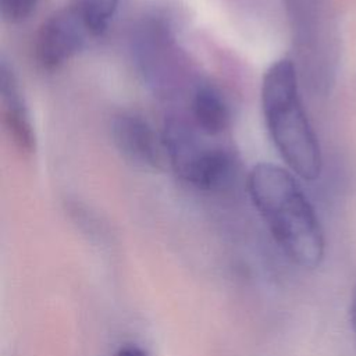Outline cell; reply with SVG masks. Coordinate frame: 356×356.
<instances>
[{"instance_id": "cell-1", "label": "cell", "mask_w": 356, "mask_h": 356, "mask_svg": "<svg viewBox=\"0 0 356 356\" xmlns=\"http://www.w3.org/2000/svg\"><path fill=\"white\" fill-rule=\"evenodd\" d=\"M246 188L285 256L299 267H317L325 253L324 232L295 174L278 164L261 161L249 171Z\"/></svg>"}, {"instance_id": "cell-2", "label": "cell", "mask_w": 356, "mask_h": 356, "mask_svg": "<svg viewBox=\"0 0 356 356\" xmlns=\"http://www.w3.org/2000/svg\"><path fill=\"white\" fill-rule=\"evenodd\" d=\"M261 111L268 136L278 154L296 177L314 181L323 168L321 149L309 121L292 60H275L261 79Z\"/></svg>"}, {"instance_id": "cell-6", "label": "cell", "mask_w": 356, "mask_h": 356, "mask_svg": "<svg viewBox=\"0 0 356 356\" xmlns=\"http://www.w3.org/2000/svg\"><path fill=\"white\" fill-rule=\"evenodd\" d=\"M110 134L114 146L128 161L143 168L161 167L165 153L161 132L135 111H120L110 121Z\"/></svg>"}, {"instance_id": "cell-9", "label": "cell", "mask_w": 356, "mask_h": 356, "mask_svg": "<svg viewBox=\"0 0 356 356\" xmlns=\"http://www.w3.org/2000/svg\"><path fill=\"white\" fill-rule=\"evenodd\" d=\"M75 4L82 11L93 35L102 38L115 18L121 0H76Z\"/></svg>"}, {"instance_id": "cell-10", "label": "cell", "mask_w": 356, "mask_h": 356, "mask_svg": "<svg viewBox=\"0 0 356 356\" xmlns=\"http://www.w3.org/2000/svg\"><path fill=\"white\" fill-rule=\"evenodd\" d=\"M39 0H0L3 19L10 24H19L28 19L35 11Z\"/></svg>"}, {"instance_id": "cell-11", "label": "cell", "mask_w": 356, "mask_h": 356, "mask_svg": "<svg viewBox=\"0 0 356 356\" xmlns=\"http://www.w3.org/2000/svg\"><path fill=\"white\" fill-rule=\"evenodd\" d=\"M113 356H149V353L138 345H124Z\"/></svg>"}, {"instance_id": "cell-7", "label": "cell", "mask_w": 356, "mask_h": 356, "mask_svg": "<svg viewBox=\"0 0 356 356\" xmlns=\"http://www.w3.org/2000/svg\"><path fill=\"white\" fill-rule=\"evenodd\" d=\"M0 104L3 125L15 147L31 154L36 149V134L24 93L15 71L1 58L0 61Z\"/></svg>"}, {"instance_id": "cell-4", "label": "cell", "mask_w": 356, "mask_h": 356, "mask_svg": "<svg viewBox=\"0 0 356 356\" xmlns=\"http://www.w3.org/2000/svg\"><path fill=\"white\" fill-rule=\"evenodd\" d=\"M96 39L82 11L74 3L51 13L38 28L33 58L47 72L60 70Z\"/></svg>"}, {"instance_id": "cell-8", "label": "cell", "mask_w": 356, "mask_h": 356, "mask_svg": "<svg viewBox=\"0 0 356 356\" xmlns=\"http://www.w3.org/2000/svg\"><path fill=\"white\" fill-rule=\"evenodd\" d=\"M191 122L207 138L222 135L231 125V107L218 86L197 81L188 95Z\"/></svg>"}, {"instance_id": "cell-3", "label": "cell", "mask_w": 356, "mask_h": 356, "mask_svg": "<svg viewBox=\"0 0 356 356\" xmlns=\"http://www.w3.org/2000/svg\"><path fill=\"white\" fill-rule=\"evenodd\" d=\"M161 138L165 159L184 184L210 192L221 189L234 178L236 159L231 149L209 143L189 117L179 113L165 115Z\"/></svg>"}, {"instance_id": "cell-12", "label": "cell", "mask_w": 356, "mask_h": 356, "mask_svg": "<svg viewBox=\"0 0 356 356\" xmlns=\"http://www.w3.org/2000/svg\"><path fill=\"white\" fill-rule=\"evenodd\" d=\"M349 320H350V327L356 335V286L353 288L352 296H350V303H349Z\"/></svg>"}, {"instance_id": "cell-5", "label": "cell", "mask_w": 356, "mask_h": 356, "mask_svg": "<svg viewBox=\"0 0 356 356\" xmlns=\"http://www.w3.org/2000/svg\"><path fill=\"white\" fill-rule=\"evenodd\" d=\"M293 40L309 74L327 85L331 61V25L325 0H285Z\"/></svg>"}]
</instances>
